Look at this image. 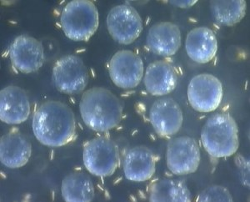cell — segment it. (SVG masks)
I'll return each instance as SVG.
<instances>
[{"label": "cell", "instance_id": "1", "mask_svg": "<svg viewBox=\"0 0 250 202\" xmlns=\"http://www.w3.org/2000/svg\"><path fill=\"white\" fill-rule=\"evenodd\" d=\"M33 131L39 142L48 147H61L74 140L76 123L69 106L56 100L41 104L34 112Z\"/></svg>", "mask_w": 250, "mask_h": 202}, {"label": "cell", "instance_id": "2", "mask_svg": "<svg viewBox=\"0 0 250 202\" xmlns=\"http://www.w3.org/2000/svg\"><path fill=\"white\" fill-rule=\"evenodd\" d=\"M80 111L85 125L98 132L110 131L122 120L120 100L104 87H93L86 90L80 100Z\"/></svg>", "mask_w": 250, "mask_h": 202}, {"label": "cell", "instance_id": "3", "mask_svg": "<svg viewBox=\"0 0 250 202\" xmlns=\"http://www.w3.org/2000/svg\"><path fill=\"white\" fill-rule=\"evenodd\" d=\"M201 142L205 151L214 158L235 154L239 146V128L230 114H213L201 131Z\"/></svg>", "mask_w": 250, "mask_h": 202}, {"label": "cell", "instance_id": "4", "mask_svg": "<svg viewBox=\"0 0 250 202\" xmlns=\"http://www.w3.org/2000/svg\"><path fill=\"white\" fill-rule=\"evenodd\" d=\"M60 24L66 36L74 41H87L99 28V12L88 0H74L62 9Z\"/></svg>", "mask_w": 250, "mask_h": 202}, {"label": "cell", "instance_id": "5", "mask_svg": "<svg viewBox=\"0 0 250 202\" xmlns=\"http://www.w3.org/2000/svg\"><path fill=\"white\" fill-rule=\"evenodd\" d=\"M83 159L89 173L96 177H110L120 165L119 147L108 137H97L84 145Z\"/></svg>", "mask_w": 250, "mask_h": 202}, {"label": "cell", "instance_id": "6", "mask_svg": "<svg viewBox=\"0 0 250 202\" xmlns=\"http://www.w3.org/2000/svg\"><path fill=\"white\" fill-rule=\"evenodd\" d=\"M52 78L59 91L65 94H78L88 86L89 75L87 66L79 56L66 55L54 64Z\"/></svg>", "mask_w": 250, "mask_h": 202}, {"label": "cell", "instance_id": "7", "mask_svg": "<svg viewBox=\"0 0 250 202\" xmlns=\"http://www.w3.org/2000/svg\"><path fill=\"white\" fill-rule=\"evenodd\" d=\"M165 158L168 170L174 175L184 176L193 173L200 164L199 144L191 137L172 139L167 145Z\"/></svg>", "mask_w": 250, "mask_h": 202}, {"label": "cell", "instance_id": "8", "mask_svg": "<svg viewBox=\"0 0 250 202\" xmlns=\"http://www.w3.org/2000/svg\"><path fill=\"white\" fill-rule=\"evenodd\" d=\"M188 99L195 111L208 113L219 108L223 99V86L210 74L196 75L188 87Z\"/></svg>", "mask_w": 250, "mask_h": 202}, {"label": "cell", "instance_id": "9", "mask_svg": "<svg viewBox=\"0 0 250 202\" xmlns=\"http://www.w3.org/2000/svg\"><path fill=\"white\" fill-rule=\"evenodd\" d=\"M107 26L112 38L121 45H129L140 37L143 23L140 14L132 6H115L108 13Z\"/></svg>", "mask_w": 250, "mask_h": 202}, {"label": "cell", "instance_id": "10", "mask_svg": "<svg viewBox=\"0 0 250 202\" xmlns=\"http://www.w3.org/2000/svg\"><path fill=\"white\" fill-rule=\"evenodd\" d=\"M9 58L14 68L23 74L38 71L45 62L43 45L28 35L15 38L9 48Z\"/></svg>", "mask_w": 250, "mask_h": 202}, {"label": "cell", "instance_id": "11", "mask_svg": "<svg viewBox=\"0 0 250 202\" xmlns=\"http://www.w3.org/2000/svg\"><path fill=\"white\" fill-rule=\"evenodd\" d=\"M108 72L115 86L126 90L135 88L144 75L142 59L134 52L120 50L109 61Z\"/></svg>", "mask_w": 250, "mask_h": 202}, {"label": "cell", "instance_id": "12", "mask_svg": "<svg viewBox=\"0 0 250 202\" xmlns=\"http://www.w3.org/2000/svg\"><path fill=\"white\" fill-rule=\"evenodd\" d=\"M149 119L159 136H173L182 126V110L173 98L163 97L153 104L149 112Z\"/></svg>", "mask_w": 250, "mask_h": 202}, {"label": "cell", "instance_id": "13", "mask_svg": "<svg viewBox=\"0 0 250 202\" xmlns=\"http://www.w3.org/2000/svg\"><path fill=\"white\" fill-rule=\"evenodd\" d=\"M30 103L25 90L9 86L0 93V119L8 125L25 122L30 114Z\"/></svg>", "mask_w": 250, "mask_h": 202}, {"label": "cell", "instance_id": "14", "mask_svg": "<svg viewBox=\"0 0 250 202\" xmlns=\"http://www.w3.org/2000/svg\"><path fill=\"white\" fill-rule=\"evenodd\" d=\"M32 145L29 139L17 129L3 135L0 140V159L6 167L20 168L29 162Z\"/></svg>", "mask_w": 250, "mask_h": 202}, {"label": "cell", "instance_id": "15", "mask_svg": "<svg viewBox=\"0 0 250 202\" xmlns=\"http://www.w3.org/2000/svg\"><path fill=\"white\" fill-rule=\"evenodd\" d=\"M145 88L154 96H165L175 90L178 74L168 60H157L147 67L144 78Z\"/></svg>", "mask_w": 250, "mask_h": 202}, {"label": "cell", "instance_id": "16", "mask_svg": "<svg viewBox=\"0 0 250 202\" xmlns=\"http://www.w3.org/2000/svg\"><path fill=\"white\" fill-rule=\"evenodd\" d=\"M156 158L153 151L144 145L130 149L125 156L123 169L127 179L145 182L155 173Z\"/></svg>", "mask_w": 250, "mask_h": 202}, {"label": "cell", "instance_id": "17", "mask_svg": "<svg viewBox=\"0 0 250 202\" xmlns=\"http://www.w3.org/2000/svg\"><path fill=\"white\" fill-rule=\"evenodd\" d=\"M147 45L155 54L163 57L173 56L181 46L180 29L171 22L156 23L148 30Z\"/></svg>", "mask_w": 250, "mask_h": 202}, {"label": "cell", "instance_id": "18", "mask_svg": "<svg viewBox=\"0 0 250 202\" xmlns=\"http://www.w3.org/2000/svg\"><path fill=\"white\" fill-rule=\"evenodd\" d=\"M185 49L188 57L194 62L206 64L215 57L218 41L213 30L199 27L191 30L185 40Z\"/></svg>", "mask_w": 250, "mask_h": 202}, {"label": "cell", "instance_id": "19", "mask_svg": "<svg viewBox=\"0 0 250 202\" xmlns=\"http://www.w3.org/2000/svg\"><path fill=\"white\" fill-rule=\"evenodd\" d=\"M149 201L153 202H190L192 195L185 182L173 178L157 180L148 187Z\"/></svg>", "mask_w": 250, "mask_h": 202}, {"label": "cell", "instance_id": "20", "mask_svg": "<svg viewBox=\"0 0 250 202\" xmlns=\"http://www.w3.org/2000/svg\"><path fill=\"white\" fill-rule=\"evenodd\" d=\"M61 193L65 202H92L94 198V184L88 175L74 172L62 180Z\"/></svg>", "mask_w": 250, "mask_h": 202}, {"label": "cell", "instance_id": "21", "mask_svg": "<svg viewBox=\"0 0 250 202\" xmlns=\"http://www.w3.org/2000/svg\"><path fill=\"white\" fill-rule=\"evenodd\" d=\"M210 9L214 20L221 25H235L246 14V2L244 0H213Z\"/></svg>", "mask_w": 250, "mask_h": 202}, {"label": "cell", "instance_id": "22", "mask_svg": "<svg viewBox=\"0 0 250 202\" xmlns=\"http://www.w3.org/2000/svg\"><path fill=\"white\" fill-rule=\"evenodd\" d=\"M197 202H231L233 197L227 189L220 185H212L201 191Z\"/></svg>", "mask_w": 250, "mask_h": 202}, {"label": "cell", "instance_id": "23", "mask_svg": "<svg viewBox=\"0 0 250 202\" xmlns=\"http://www.w3.org/2000/svg\"><path fill=\"white\" fill-rule=\"evenodd\" d=\"M197 3V1H170L171 4L182 8V9H186L194 5Z\"/></svg>", "mask_w": 250, "mask_h": 202}]
</instances>
